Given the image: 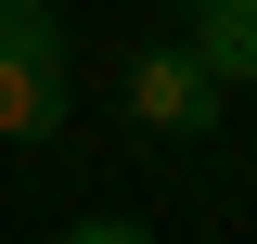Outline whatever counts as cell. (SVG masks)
Returning <instances> with one entry per match:
<instances>
[{"label": "cell", "mask_w": 257, "mask_h": 244, "mask_svg": "<svg viewBox=\"0 0 257 244\" xmlns=\"http://www.w3.org/2000/svg\"><path fill=\"white\" fill-rule=\"evenodd\" d=\"M219 103H231V90H219V77H206V64L180 52V39L128 64V116L155 129V142H206V129H219Z\"/></svg>", "instance_id": "cell-1"}, {"label": "cell", "mask_w": 257, "mask_h": 244, "mask_svg": "<svg viewBox=\"0 0 257 244\" xmlns=\"http://www.w3.org/2000/svg\"><path fill=\"white\" fill-rule=\"evenodd\" d=\"M219 90H257V0H193V39H180Z\"/></svg>", "instance_id": "cell-2"}, {"label": "cell", "mask_w": 257, "mask_h": 244, "mask_svg": "<svg viewBox=\"0 0 257 244\" xmlns=\"http://www.w3.org/2000/svg\"><path fill=\"white\" fill-rule=\"evenodd\" d=\"M64 129V64H0V142H52Z\"/></svg>", "instance_id": "cell-3"}, {"label": "cell", "mask_w": 257, "mask_h": 244, "mask_svg": "<svg viewBox=\"0 0 257 244\" xmlns=\"http://www.w3.org/2000/svg\"><path fill=\"white\" fill-rule=\"evenodd\" d=\"M0 64H64V13L52 0H0Z\"/></svg>", "instance_id": "cell-4"}, {"label": "cell", "mask_w": 257, "mask_h": 244, "mask_svg": "<svg viewBox=\"0 0 257 244\" xmlns=\"http://www.w3.org/2000/svg\"><path fill=\"white\" fill-rule=\"evenodd\" d=\"M64 244H155V231H142V218H77Z\"/></svg>", "instance_id": "cell-5"}]
</instances>
